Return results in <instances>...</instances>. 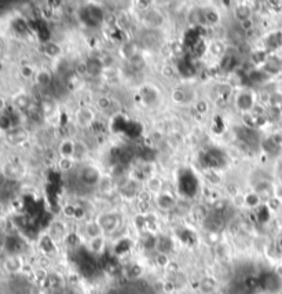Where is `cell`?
Here are the masks:
<instances>
[{"label":"cell","mask_w":282,"mask_h":294,"mask_svg":"<svg viewBox=\"0 0 282 294\" xmlns=\"http://www.w3.org/2000/svg\"><path fill=\"white\" fill-rule=\"evenodd\" d=\"M172 99H174V102L182 103L186 99V95H185V92L182 90H175L174 92H172Z\"/></svg>","instance_id":"17"},{"label":"cell","mask_w":282,"mask_h":294,"mask_svg":"<svg viewBox=\"0 0 282 294\" xmlns=\"http://www.w3.org/2000/svg\"><path fill=\"white\" fill-rule=\"evenodd\" d=\"M73 168V160L72 158H62L60 161V169L61 171H69Z\"/></svg>","instance_id":"16"},{"label":"cell","mask_w":282,"mask_h":294,"mask_svg":"<svg viewBox=\"0 0 282 294\" xmlns=\"http://www.w3.org/2000/svg\"><path fill=\"white\" fill-rule=\"evenodd\" d=\"M154 263L158 268H165L167 270V267L171 263V260H169L168 254H164V253H157L156 256H154Z\"/></svg>","instance_id":"10"},{"label":"cell","mask_w":282,"mask_h":294,"mask_svg":"<svg viewBox=\"0 0 282 294\" xmlns=\"http://www.w3.org/2000/svg\"><path fill=\"white\" fill-rule=\"evenodd\" d=\"M210 51L212 53V54H215V55H222L223 51H224V46H223L222 43L213 42L212 44H211Z\"/></svg>","instance_id":"13"},{"label":"cell","mask_w":282,"mask_h":294,"mask_svg":"<svg viewBox=\"0 0 282 294\" xmlns=\"http://www.w3.org/2000/svg\"><path fill=\"white\" fill-rule=\"evenodd\" d=\"M22 76H24V77H26V78L32 77V76H33V69H32L30 66L22 67Z\"/></svg>","instance_id":"19"},{"label":"cell","mask_w":282,"mask_h":294,"mask_svg":"<svg viewBox=\"0 0 282 294\" xmlns=\"http://www.w3.org/2000/svg\"><path fill=\"white\" fill-rule=\"evenodd\" d=\"M245 204L249 205V206H256V205L260 204V197L258 194H249L245 197Z\"/></svg>","instance_id":"14"},{"label":"cell","mask_w":282,"mask_h":294,"mask_svg":"<svg viewBox=\"0 0 282 294\" xmlns=\"http://www.w3.org/2000/svg\"><path fill=\"white\" fill-rule=\"evenodd\" d=\"M61 154H62V158H70L74 154V142H70V140L62 142Z\"/></svg>","instance_id":"7"},{"label":"cell","mask_w":282,"mask_h":294,"mask_svg":"<svg viewBox=\"0 0 282 294\" xmlns=\"http://www.w3.org/2000/svg\"><path fill=\"white\" fill-rule=\"evenodd\" d=\"M66 236V228L62 223H55L51 227V239H64Z\"/></svg>","instance_id":"6"},{"label":"cell","mask_w":282,"mask_h":294,"mask_svg":"<svg viewBox=\"0 0 282 294\" xmlns=\"http://www.w3.org/2000/svg\"><path fill=\"white\" fill-rule=\"evenodd\" d=\"M172 73H174V70H172V67L171 66L162 67V74H165L167 77H171V76H172Z\"/></svg>","instance_id":"20"},{"label":"cell","mask_w":282,"mask_h":294,"mask_svg":"<svg viewBox=\"0 0 282 294\" xmlns=\"http://www.w3.org/2000/svg\"><path fill=\"white\" fill-rule=\"evenodd\" d=\"M147 188L150 190L153 194H161L162 190V183L158 177H150L147 180Z\"/></svg>","instance_id":"9"},{"label":"cell","mask_w":282,"mask_h":294,"mask_svg":"<svg viewBox=\"0 0 282 294\" xmlns=\"http://www.w3.org/2000/svg\"><path fill=\"white\" fill-rule=\"evenodd\" d=\"M217 286V282L215 278H211V276H208V278H204L201 282H200V290L203 292V293L208 294V293H212L215 289H216Z\"/></svg>","instance_id":"4"},{"label":"cell","mask_w":282,"mask_h":294,"mask_svg":"<svg viewBox=\"0 0 282 294\" xmlns=\"http://www.w3.org/2000/svg\"><path fill=\"white\" fill-rule=\"evenodd\" d=\"M51 80H53V76H51V73L47 72V70H40V72L36 74V81L40 85H48L51 83Z\"/></svg>","instance_id":"11"},{"label":"cell","mask_w":282,"mask_h":294,"mask_svg":"<svg viewBox=\"0 0 282 294\" xmlns=\"http://www.w3.org/2000/svg\"><path fill=\"white\" fill-rule=\"evenodd\" d=\"M110 99L108 96H101L98 101H96V106L101 109V110H106V109L110 108Z\"/></svg>","instance_id":"15"},{"label":"cell","mask_w":282,"mask_h":294,"mask_svg":"<svg viewBox=\"0 0 282 294\" xmlns=\"http://www.w3.org/2000/svg\"><path fill=\"white\" fill-rule=\"evenodd\" d=\"M278 246H280L282 249V235H281V236H280V238H278Z\"/></svg>","instance_id":"23"},{"label":"cell","mask_w":282,"mask_h":294,"mask_svg":"<svg viewBox=\"0 0 282 294\" xmlns=\"http://www.w3.org/2000/svg\"><path fill=\"white\" fill-rule=\"evenodd\" d=\"M205 106H207V105H205L204 102H200L198 103L197 109L200 110V112H201V113H204V112H207V108H205Z\"/></svg>","instance_id":"21"},{"label":"cell","mask_w":282,"mask_h":294,"mask_svg":"<svg viewBox=\"0 0 282 294\" xmlns=\"http://www.w3.org/2000/svg\"><path fill=\"white\" fill-rule=\"evenodd\" d=\"M88 247L92 253H101L105 249V239L103 236H99V238H94V239H90V243H88Z\"/></svg>","instance_id":"8"},{"label":"cell","mask_w":282,"mask_h":294,"mask_svg":"<svg viewBox=\"0 0 282 294\" xmlns=\"http://www.w3.org/2000/svg\"><path fill=\"white\" fill-rule=\"evenodd\" d=\"M4 109H6V101L0 96V112H1V110H4Z\"/></svg>","instance_id":"22"},{"label":"cell","mask_w":282,"mask_h":294,"mask_svg":"<svg viewBox=\"0 0 282 294\" xmlns=\"http://www.w3.org/2000/svg\"><path fill=\"white\" fill-rule=\"evenodd\" d=\"M84 234L88 239H94V238H99L103 235L102 227L99 226L98 222H90L85 224Z\"/></svg>","instance_id":"2"},{"label":"cell","mask_w":282,"mask_h":294,"mask_svg":"<svg viewBox=\"0 0 282 294\" xmlns=\"http://www.w3.org/2000/svg\"><path fill=\"white\" fill-rule=\"evenodd\" d=\"M174 249V243L172 239L168 236H161L156 240V250L157 253H164V254H169Z\"/></svg>","instance_id":"3"},{"label":"cell","mask_w":282,"mask_h":294,"mask_svg":"<svg viewBox=\"0 0 282 294\" xmlns=\"http://www.w3.org/2000/svg\"><path fill=\"white\" fill-rule=\"evenodd\" d=\"M157 204L161 209H172L175 206V199L169 195V194H158V199H157Z\"/></svg>","instance_id":"5"},{"label":"cell","mask_w":282,"mask_h":294,"mask_svg":"<svg viewBox=\"0 0 282 294\" xmlns=\"http://www.w3.org/2000/svg\"><path fill=\"white\" fill-rule=\"evenodd\" d=\"M96 222L99 223V226L102 227L103 233H113L119 228V217L114 213H106L99 217Z\"/></svg>","instance_id":"1"},{"label":"cell","mask_w":282,"mask_h":294,"mask_svg":"<svg viewBox=\"0 0 282 294\" xmlns=\"http://www.w3.org/2000/svg\"><path fill=\"white\" fill-rule=\"evenodd\" d=\"M61 53H62V50L57 43H48L47 47H46V54L50 57H58Z\"/></svg>","instance_id":"12"},{"label":"cell","mask_w":282,"mask_h":294,"mask_svg":"<svg viewBox=\"0 0 282 294\" xmlns=\"http://www.w3.org/2000/svg\"><path fill=\"white\" fill-rule=\"evenodd\" d=\"M252 18H249V19H245V21H242V22H240V26H241V29L242 30H249V29H252Z\"/></svg>","instance_id":"18"}]
</instances>
